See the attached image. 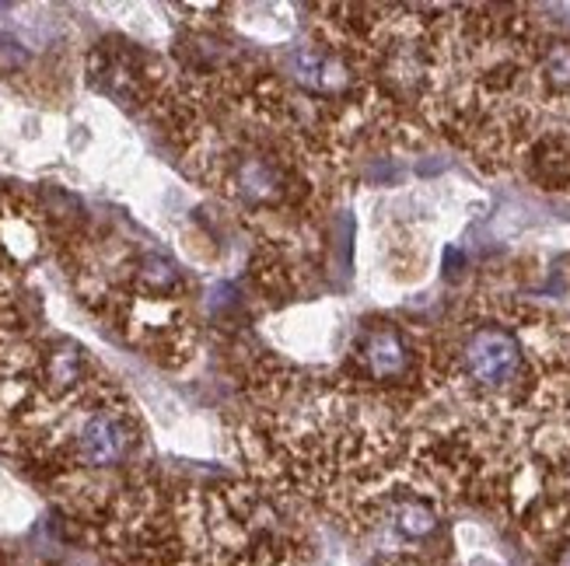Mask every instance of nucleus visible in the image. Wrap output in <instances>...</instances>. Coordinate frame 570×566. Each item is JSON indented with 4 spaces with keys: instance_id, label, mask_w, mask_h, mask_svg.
<instances>
[{
    "instance_id": "f257e3e1",
    "label": "nucleus",
    "mask_w": 570,
    "mask_h": 566,
    "mask_svg": "<svg viewBox=\"0 0 570 566\" xmlns=\"http://www.w3.org/2000/svg\"><path fill=\"white\" fill-rule=\"evenodd\" d=\"M78 301L137 354L161 367H183L196 354V315L183 269L158 249L81 225L57 241Z\"/></svg>"
},
{
    "instance_id": "f03ea898",
    "label": "nucleus",
    "mask_w": 570,
    "mask_h": 566,
    "mask_svg": "<svg viewBox=\"0 0 570 566\" xmlns=\"http://www.w3.org/2000/svg\"><path fill=\"white\" fill-rule=\"evenodd\" d=\"M297 507L253 479H168V566H302Z\"/></svg>"
},
{
    "instance_id": "7ed1b4c3",
    "label": "nucleus",
    "mask_w": 570,
    "mask_h": 566,
    "mask_svg": "<svg viewBox=\"0 0 570 566\" xmlns=\"http://www.w3.org/2000/svg\"><path fill=\"white\" fill-rule=\"evenodd\" d=\"M333 385L406 413L438 388L434 339L395 318H364Z\"/></svg>"
},
{
    "instance_id": "20e7f679",
    "label": "nucleus",
    "mask_w": 570,
    "mask_h": 566,
    "mask_svg": "<svg viewBox=\"0 0 570 566\" xmlns=\"http://www.w3.org/2000/svg\"><path fill=\"white\" fill-rule=\"evenodd\" d=\"M88 73L98 91L134 112H151L161 88L171 78V70L155 53L116 39L95 46V53L88 57Z\"/></svg>"
},
{
    "instance_id": "39448f33",
    "label": "nucleus",
    "mask_w": 570,
    "mask_h": 566,
    "mask_svg": "<svg viewBox=\"0 0 570 566\" xmlns=\"http://www.w3.org/2000/svg\"><path fill=\"white\" fill-rule=\"evenodd\" d=\"M49 249H57V228L49 207L32 192H0V256L14 274L32 269Z\"/></svg>"
},
{
    "instance_id": "423d86ee",
    "label": "nucleus",
    "mask_w": 570,
    "mask_h": 566,
    "mask_svg": "<svg viewBox=\"0 0 570 566\" xmlns=\"http://www.w3.org/2000/svg\"><path fill=\"white\" fill-rule=\"evenodd\" d=\"M21 63H24V49L11 36L0 32V73H14Z\"/></svg>"
},
{
    "instance_id": "0eeeda50",
    "label": "nucleus",
    "mask_w": 570,
    "mask_h": 566,
    "mask_svg": "<svg viewBox=\"0 0 570 566\" xmlns=\"http://www.w3.org/2000/svg\"><path fill=\"white\" fill-rule=\"evenodd\" d=\"M547 566H570V532H563L560 538H553V543H550Z\"/></svg>"
},
{
    "instance_id": "6e6552de",
    "label": "nucleus",
    "mask_w": 570,
    "mask_h": 566,
    "mask_svg": "<svg viewBox=\"0 0 570 566\" xmlns=\"http://www.w3.org/2000/svg\"><path fill=\"white\" fill-rule=\"evenodd\" d=\"M0 566H8V563H4V553H0Z\"/></svg>"
}]
</instances>
